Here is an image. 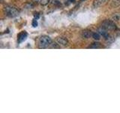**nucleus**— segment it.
<instances>
[{"label":"nucleus","mask_w":120,"mask_h":113,"mask_svg":"<svg viewBox=\"0 0 120 113\" xmlns=\"http://www.w3.org/2000/svg\"><path fill=\"white\" fill-rule=\"evenodd\" d=\"M52 43V40L47 36H42L38 39V47L40 48H46Z\"/></svg>","instance_id":"obj_1"},{"label":"nucleus","mask_w":120,"mask_h":113,"mask_svg":"<svg viewBox=\"0 0 120 113\" xmlns=\"http://www.w3.org/2000/svg\"><path fill=\"white\" fill-rule=\"evenodd\" d=\"M4 11L6 16L8 17H15L19 14L18 10L12 6H5L4 8Z\"/></svg>","instance_id":"obj_2"},{"label":"nucleus","mask_w":120,"mask_h":113,"mask_svg":"<svg viewBox=\"0 0 120 113\" xmlns=\"http://www.w3.org/2000/svg\"><path fill=\"white\" fill-rule=\"evenodd\" d=\"M101 27L107 30H114L116 29L114 22L110 20H106L103 21L102 24H101Z\"/></svg>","instance_id":"obj_3"},{"label":"nucleus","mask_w":120,"mask_h":113,"mask_svg":"<svg viewBox=\"0 0 120 113\" xmlns=\"http://www.w3.org/2000/svg\"><path fill=\"white\" fill-rule=\"evenodd\" d=\"M56 42H57V44L59 45V46L65 47L68 44V40L65 37L60 36V37H57L56 39Z\"/></svg>","instance_id":"obj_4"},{"label":"nucleus","mask_w":120,"mask_h":113,"mask_svg":"<svg viewBox=\"0 0 120 113\" xmlns=\"http://www.w3.org/2000/svg\"><path fill=\"white\" fill-rule=\"evenodd\" d=\"M109 0H94L92 6L95 8H99L101 6H102L104 5H105Z\"/></svg>","instance_id":"obj_5"},{"label":"nucleus","mask_w":120,"mask_h":113,"mask_svg":"<svg viewBox=\"0 0 120 113\" xmlns=\"http://www.w3.org/2000/svg\"><path fill=\"white\" fill-rule=\"evenodd\" d=\"M26 37H27V33H26V32L23 31V32H21L20 33H19L18 36H17L18 42L21 43L22 41H23L26 39Z\"/></svg>","instance_id":"obj_6"},{"label":"nucleus","mask_w":120,"mask_h":113,"mask_svg":"<svg viewBox=\"0 0 120 113\" xmlns=\"http://www.w3.org/2000/svg\"><path fill=\"white\" fill-rule=\"evenodd\" d=\"M92 35H93V32L89 31V30H83V31H82L81 32V36L82 38H84V39H89V38L92 37Z\"/></svg>","instance_id":"obj_7"},{"label":"nucleus","mask_w":120,"mask_h":113,"mask_svg":"<svg viewBox=\"0 0 120 113\" xmlns=\"http://www.w3.org/2000/svg\"><path fill=\"white\" fill-rule=\"evenodd\" d=\"M98 32H99V33L101 34V35L104 38V39H110V35H109V33H108L107 29H105L104 28H101V29H99Z\"/></svg>","instance_id":"obj_8"},{"label":"nucleus","mask_w":120,"mask_h":113,"mask_svg":"<svg viewBox=\"0 0 120 113\" xmlns=\"http://www.w3.org/2000/svg\"><path fill=\"white\" fill-rule=\"evenodd\" d=\"M110 6L111 8H118L120 6V0H112L110 2Z\"/></svg>","instance_id":"obj_9"},{"label":"nucleus","mask_w":120,"mask_h":113,"mask_svg":"<svg viewBox=\"0 0 120 113\" xmlns=\"http://www.w3.org/2000/svg\"><path fill=\"white\" fill-rule=\"evenodd\" d=\"M102 46H101V44L99 42H94L91 45H89L88 48H100Z\"/></svg>","instance_id":"obj_10"},{"label":"nucleus","mask_w":120,"mask_h":113,"mask_svg":"<svg viewBox=\"0 0 120 113\" xmlns=\"http://www.w3.org/2000/svg\"><path fill=\"white\" fill-rule=\"evenodd\" d=\"M120 19V16H119V14H114L111 17V20L112 21H118Z\"/></svg>","instance_id":"obj_11"},{"label":"nucleus","mask_w":120,"mask_h":113,"mask_svg":"<svg viewBox=\"0 0 120 113\" xmlns=\"http://www.w3.org/2000/svg\"><path fill=\"white\" fill-rule=\"evenodd\" d=\"M101 34L99 32H93V35H92V38L95 40H99L100 38H101Z\"/></svg>","instance_id":"obj_12"},{"label":"nucleus","mask_w":120,"mask_h":113,"mask_svg":"<svg viewBox=\"0 0 120 113\" xmlns=\"http://www.w3.org/2000/svg\"><path fill=\"white\" fill-rule=\"evenodd\" d=\"M50 0H41V2H40V3H41V5H48V3L50 2Z\"/></svg>","instance_id":"obj_13"},{"label":"nucleus","mask_w":120,"mask_h":113,"mask_svg":"<svg viewBox=\"0 0 120 113\" xmlns=\"http://www.w3.org/2000/svg\"><path fill=\"white\" fill-rule=\"evenodd\" d=\"M50 46H51V48H60V46L57 44V42H56V43H51Z\"/></svg>","instance_id":"obj_14"},{"label":"nucleus","mask_w":120,"mask_h":113,"mask_svg":"<svg viewBox=\"0 0 120 113\" xmlns=\"http://www.w3.org/2000/svg\"><path fill=\"white\" fill-rule=\"evenodd\" d=\"M32 26H34V27H36V26H38V23H37L36 19H34V20H32Z\"/></svg>","instance_id":"obj_15"},{"label":"nucleus","mask_w":120,"mask_h":113,"mask_svg":"<svg viewBox=\"0 0 120 113\" xmlns=\"http://www.w3.org/2000/svg\"><path fill=\"white\" fill-rule=\"evenodd\" d=\"M52 4H53V5H60V2L59 1V0H53V1H52Z\"/></svg>","instance_id":"obj_16"},{"label":"nucleus","mask_w":120,"mask_h":113,"mask_svg":"<svg viewBox=\"0 0 120 113\" xmlns=\"http://www.w3.org/2000/svg\"><path fill=\"white\" fill-rule=\"evenodd\" d=\"M74 1H75V0H68V2H71V3L74 2Z\"/></svg>","instance_id":"obj_17"}]
</instances>
